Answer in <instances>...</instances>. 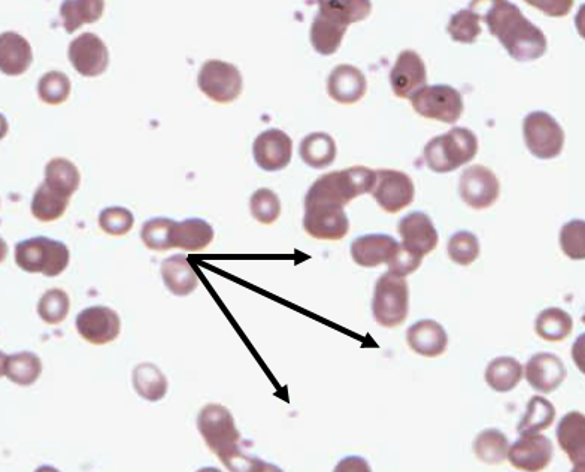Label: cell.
Instances as JSON below:
<instances>
[{
    "mask_svg": "<svg viewBox=\"0 0 585 472\" xmlns=\"http://www.w3.org/2000/svg\"><path fill=\"white\" fill-rule=\"evenodd\" d=\"M421 262H423V257L411 253V251L406 250V248L400 244L399 251H397L396 256H394L393 260L389 263V272L397 275V277L405 278L406 275L417 271V269L420 268Z\"/></svg>",
    "mask_w": 585,
    "mask_h": 472,
    "instance_id": "7dc6e473",
    "label": "cell"
},
{
    "mask_svg": "<svg viewBox=\"0 0 585 472\" xmlns=\"http://www.w3.org/2000/svg\"><path fill=\"white\" fill-rule=\"evenodd\" d=\"M71 301L62 289H51L44 293L38 304V314L47 325H59L68 317Z\"/></svg>",
    "mask_w": 585,
    "mask_h": 472,
    "instance_id": "60d3db41",
    "label": "cell"
},
{
    "mask_svg": "<svg viewBox=\"0 0 585 472\" xmlns=\"http://www.w3.org/2000/svg\"><path fill=\"white\" fill-rule=\"evenodd\" d=\"M197 429L205 440L206 446L218 456L221 462L242 450L241 434L236 429L235 419L226 407L208 404L200 410Z\"/></svg>",
    "mask_w": 585,
    "mask_h": 472,
    "instance_id": "5b68a950",
    "label": "cell"
},
{
    "mask_svg": "<svg viewBox=\"0 0 585 472\" xmlns=\"http://www.w3.org/2000/svg\"><path fill=\"white\" fill-rule=\"evenodd\" d=\"M377 184V171L353 166L318 178L306 193L305 205L332 204L345 207L353 199L371 193Z\"/></svg>",
    "mask_w": 585,
    "mask_h": 472,
    "instance_id": "7a4b0ae2",
    "label": "cell"
},
{
    "mask_svg": "<svg viewBox=\"0 0 585 472\" xmlns=\"http://www.w3.org/2000/svg\"><path fill=\"white\" fill-rule=\"evenodd\" d=\"M481 17L474 9H462L451 15L448 23L447 32L450 33L453 41L462 42V44H474L478 36L481 35Z\"/></svg>",
    "mask_w": 585,
    "mask_h": 472,
    "instance_id": "74e56055",
    "label": "cell"
},
{
    "mask_svg": "<svg viewBox=\"0 0 585 472\" xmlns=\"http://www.w3.org/2000/svg\"><path fill=\"white\" fill-rule=\"evenodd\" d=\"M333 472H372L366 459L360 456H348L336 465Z\"/></svg>",
    "mask_w": 585,
    "mask_h": 472,
    "instance_id": "c3c4849f",
    "label": "cell"
},
{
    "mask_svg": "<svg viewBox=\"0 0 585 472\" xmlns=\"http://www.w3.org/2000/svg\"><path fill=\"white\" fill-rule=\"evenodd\" d=\"M571 472H585V464L575 465L574 470H572Z\"/></svg>",
    "mask_w": 585,
    "mask_h": 472,
    "instance_id": "f5cc1de1",
    "label": "cell"
},
{
    "mask_svg": "<svg viewBox=\"0 0 585 472\" xmlns=\"http://www.w3.org/2000/svg\"><path fill=\"white\" fill-rule=\"evenodd\" d=\"M583 323H584V325H585V314H584V316H583Z\"/></svg>",
    "mask_w": 585,
    "mask_h": 472,
    "instance_id": "11a10c76",
    "label": "cell"
},
{
    "mask_svg": "<svg viewBox=\"0 0 585 472\" xmlns=\"http://www.w3.org/2000/svg\"><path fill=\"white\" fill-rule=\"evenodd\" d=\"M406 341L415 353L426 357H438L448 347V335L435 320H421L406 332Z\"/></svg>",
    "mask_w": 585,
    "mask_h": 472,
    "instance_id": "603a6c76",
    "label": "cell"
},
{
    "mask_svg": "<svg viewBox=\"0 0 585 472\" xmlns=\"http://www.w3.org/2000/svg\"><path fill=\"white\" fill-rule=\"evenodd\" d=\"M535 329L542 340L559 343L572 334L574 320L560 308H547L536 319Z\"/></svg>",
    "mask_w": 585,
    "mask_h": 472,
    "instance_id": "836d02e7",
    "label": "cell"
},
{
    "mask_svg": "<svg viewBox=\"0 0 585 472\" xmlns=\"http://www.w3.org/2000/svg\"><path fill=\"white\" fill-rule=\"evenodd\" d=\"M488 30L517 62H532L547 53V38L538 26L527 20L517 5L505 0L493 2L487 12Z\"/></svg>",
    "mask_w": 585,
    "mask_h": 472,
    "instance_id": "6da1fadb",
    "label": "cell"
},
{
    "mask_svg": "<svg viewBox=\"0 0 585 472\" xmlns=\"http://www.w3.org/2000/svg\"><path fill=\"white\" fill-rule=\"evenodd\" d=\"M71 253L63 242L36 236L15 245V263L29 274L57 277L68 268Z\"/></svg>",
    "mask_w": 585,
    "mask_h": 472,
    "instance_id": "277c9868",
    "label": "cell"
},
{
    "mask_svg": "<svg viewBox=\"0 0 585 472\" xmlns=\"http://www.w3.org/2000/svg\"><path fill=\"white\" fill-rule=\"evenodd\" d=\"M197 472H221L220 470H217V468H202V470H199Z\"/></svg>",
    "mask_w": 585,
    "mask_h": 472,
    "instance_id": "db71d44e",
    "label": "cell"
},
{
    "mask_svg": "<svg viewBox=\"0 0 585 472\" xmlns=\"http://www.w3.org/2000/svg\"><path fill=\"white\" fill-rule=\"evenodd\" d=\"M348 26L327 14L326 11H318L311 26V44L314 50L321 56H332L341 47L342 39L347 33Z\"/></svg>",
    "mask_w": 585,
    "mask_h": 472,
    "instance_id": "cb8c5ba5",
    "label": "cell"
},
{
    "mask_svg": "<svg viewBox=\"0 0 585 472\" xmlns=\"http://www.w3.org/2000/svg\"><path fill=\"white\" fill-rule=\"evenodd\" d=\"M103 9H105V2L102 0H66L60 6L63 27L68 33L77 32L83 24L99 21Z\"/></svg>",
    "mask_w": 585,
    "mask_h": 472,
    "instance_id": "4dcf8cb0",
    "label": "cell"
},
{
    "mask_svg": "<svg viewBox=\"0 0 585 472\" xmlns=\"http://www.w3.org/2000/svg\"><path fill=\"white\" fill-rule=\"evenodd\" d=\"M69 62L78 74L87 78L102 75L109 65V53L105 42L95 33H83L69 45Z\"/></svg>",
    "mask_w": 585,
    "mask_h": 472,
    "instance_id": "7c38bea8",
    "label": "cell"
},
{
    "mask_svg": "<svg viewBox=\"0 0 585 472\" xmlns=\"http://www.w3.org/2000/svg\"><path fill=\"white\" fill-rule=\"evenodd\" d=\"M474 452L478 459L486 464H502L508 459V438L497 429H487V431L481 432L475 440Z\"/></svg>",
    "mask_w": 585,
    "mask_h": 472,
    "instance_id": "8d00e7d4",
    "label": "cell"
},
{
    "mask_svg": "<svg viewBox=\"0 0 585 472\" xmlns=\"http://www.w3.org/2000/svg\"><path fill=\"white\" fill-rule=\"evenodd\" d=\"M132 381L138 395L150 402L162 401L168 392V380L153 363L136 366Z\"/></svg>",
    "mask_w": 585,
    "mask_h": 472,
    "instance_id": "d6a6232c",
    "label": "cell"
},
{
    "mask_svg": "<svg viewBox=\"0 0 585 472\" xmlns=\"http://www.w3.org/2000/svg\"><path fill=\"white\" fill-rule=\"evenodd\" d=\"M250 210L254 219L262 225H272L281 214V202L277 193L269 189H259L251 196Z\"/></svg>",
    "mask_w": 585,
    "mask_h": 472,
    "instance_id": "7bdbcfd3",
    "label": "cell"
},
{
    "mask_svg": "<svg viewBox=\"0 0 585 472\" xmlns=\"http://www.w3.org/2000/svg\"><path fill=\"white\" fill-rule=\"evenodd\" d=\"M212 239H214V229L202 219H189L177 223L172 234L174 248L192 251V253L205 250Z\"/></svg>",
    "mask_w": 585,
    "mask_h": 472,
    "instance_id": "f1b7e54d",
    "label": "cell"
},
{
    "mask_svg": "<svg viewBox=\"0 0 585 472\" xmlns=\"http://www.w3.org/2000/svg\"><path fill=\"white\" fill-rule=\"evenodd\" d=\"M135 225L132 211L123 207L106 208L100 213L99 226L105 234L123 236L129 234Z\"/></svg>",
    "mask_w": 585,
    "mask_h": 472,
    "instance_id": "bcb514c9",
    "label": "cell"
},
{
    "mask_svg": "<svg viewBox=\"0 0 585 472\" xmlns=\"http://www.w3.org/2000/svg\"><path fill=\"white\" fill-rule=\"evenodd\" d=\"M572 359L581 372L585 375V334L580 335L572 347Z\"/></svg>",
    "mask_w": 585,
    "mask_h": 472,
    "instance_id": "681fc988",
    "label": "cell"
},
{
    "mask_svg": "<svg viewBox=\"0 0 585 472\" xmlns=\"http://www.w3.org/2000/svg\"><path fill=\"white\" fill-rule=\"evenodd\" d=\"M366 90L368 83L365 74L356 66H336L327 80V93L338 104H356L366 95Z\"/></svg>",
    "mask_w": 585,
    "mask_h": 472,
    "instance_id": "ffe728a7",
    "label": "cell"
},
{
    "mask_svg": "<svg viewBox=\"0 0 585 472\" xmlns=\"http://www.w3.org/2000/svg\"><path fill=\"white\" fill-rule=\"evenodd\" d=\"M292 154V138L283 130H265L254 141V160L263 171L275 172L287 168L292 162Z\"/></svg>",
    "mask_w": 585,
    "mask_h": 472,
    "instance_id": "9a60e30c",
    "label": "cell"
},
{
    "mask_svg": "<svg viewBox=\"0 0 585 472\" xmlns=\"http://www.w3.org/2000/svg\"><path fill=\"white\" fill-rule=\"evenodd\" d=\"M560 247L572 260H585V222L572 220L560 231Z\"/></svg>",
    "mask_w": 585,
    "mask_h": 472,
    "instance_id": "f6af8a7d",
    "label": "cell"
},
{
    "mask_svg": "<svg viewBox=\"0 0 585 472\" xmlns=\"http://www.w3.org/2000/svg\"><path fill=\"white\" fill-rule=\"evenodd\" d=\"M400 244L390 235L372 234L360 236L351 244L354 262L363 268H377L389 263L399 251Z\"/></svg>",
    "mask_w": 585,
    "mask_h": 472,
    "instance_id": "d6986e66",
    "label": "cell"
},
{
    "mask_svg": "<svg viewBox=\"0 0 585 472\" xmlns=\"http://www.w3.org/2000/svg\"><path fill=\"white\" fill-rule=\"evenodd\" d=\"M575 26H577L581 38L585 39V3L578 11L577 17H575Z\"/></svg>",
    "mask_w": 585,
    "mask_h": 472,
    "instance_id": "f907efd6",
    "label": "cell"
},
{
    "mask_svg": "<svg viewBox=\"0 0 585 472\" xmlns=\"http://www.w3.org/2000/svg\"><path fill=\"white\" fill-rule=\"evenodd\" d=\"M523 135L530 153L538 159H554L562 154L565 132L545 111H535L524 118Z\"/></svg>",
    "mask_w": 585,
    "mask_h": 472,
    "instance_id": "52a82bcc",
    "label": "cell"
},
{
    "mask_svg": "<svg viewBox=\"0 0 585 472\" xmlns=\"http://www.w3.org/2000/svg\"><path fill=\"white\" fill-rule=\"evenodd\" d=\"M299 154L303 162L311 168H327L336 159L335 139L329 133H311L300 142Z\"/></svg>",
    "mask_w": 585,
    "mask_h": 472,
    "instance_id": "f546056e",
    "label": "cell"
},
{
    "mask_svg": "<svg viewBox=\"0 0 585 472\" xmlns=\"http://www.w3.org/2000/svg\"><path fill=\"white\" fill-rule=\"evenodd\" d=\"M71 199L59 195L51 190L47 184L42 183L36 190L32 199V214L39 222H56L68 210Z\"/></svg>",
    "mask_w": 585,
    "mask_h": 472,
    "instance_id": "d590c367",
    "label": "cell"
},
{
    "mask_svg": "<svg viewBox=\"0 0 585 472\" xmlns=\"http://www.w3.org/2000/svg\"><path fill=\"white\" fill-rule=\"evenodd\" d=\"M448 256L457 265L469 266L480 256V241L471 232H457L448 241Z\"/></svg>",
    "mask_w": 585,
    "mask_h": 472,
    "instance_id": "ee69618b",
    "label": "cell"
},
{
    "mask_svg": "<svg viewBox=\"0 0 585 472\" xmlns=\"http://www.w3.org/2000/svg\"><path fill=\"white\" fill-rule=\"evenodd\" d=\"M526 380L533 389L541 393H551L559 389L565 381L566 372L562 359L556 354L538 353L527 362Z\"/></svg>",
    "mask_w": 585,
    "mask_h": 472,
    "instance_id": "44dd1931",
    "label": "cell"
},
{
    "mask_svg": "<svg viewBox=\"0 0 585 472\" xmlns=\"http://www.w3.org/2000/svg\"><path fill=\"white\" fill-rule=\"evenodd\" d=\"M35 472H60V471L56 470V468L47 467V465H45V467L38 468V470H36Z\"/></svg>",
    "mask_w": 585,
    "mask_h": 472,
    "instance_id": "816d5d0a",
    "label": "cell"
},
{
    "mask_svg": "<svg viewBox=\"0 0 585 472\" xmlns=\"http://www.w3.org/2000/svg\"><path fill=\"white\" fill-rule=\"evenodd\" d=\"M160 271H162L166 289L175 296H189L199 286V278L187 260L186 254H175L163 260Z\"/></svg>",
    "mask_w": 585,
    "mask_h": 472,
    "instance_id": "484cf974",
    "label": "cell"
},
{
    "mask_svg": "<svg viewBox=\"0 0 585 472\" xmlns=\"http://www.w3.org/2000/svg\"><path fill=\"white\" fill-rule=\"evenodd\" d=\"M460 196L474 210H486L499 198L500 184L491 169L474 165L460 178Z\"/></svg>",
    "mask_w": 585,
    "mask_h": 472,
    "instance_id": "4fadbf2b",
    "label": "cell"
},
{
    "mask_svg": "<svg viewBox=\"0 0 585 472\" xmlns=\"http://www.w3.org/2000/svg\"><path fill=\"white\" fill-rule=\"evenodd\" d=\"M372 196L386 213H399L414 201V181L405 172L380 169Z\"/></svg>",
    "mask_w": 585,
    "mask_h": 472,
    "instance_id": "8fae6325",
    "label": "cell"
},
{
    "mask_svg": "<svg viewBox=\"0 0 585 472\" xmlns=\"http://www.w3.org/2000/svg\"><path fill=\"white\" fill-rule=\"evenodd\" d=\"M41 372L42 362L35 353L3 354L2 374L18 386H32Z\"/></svg>",
    "mask_w": 585,
    "mask_h": 472,
    "instance_id": "83f0119b",
    "label": "cell"
},
{
    "mask_svg": "<svg viewBox=\"0 0 585 472\" xmlns=\"http://www.w3.org/2000/svg\"><path fill=\"white\" fill-rule=\"evenodd\" d=\"M44 183L59 195L71 199V196L80 189L81 174L71 160L56 157L45 166Z\"/></svg>",
    "mask_w": 585,
    "mask_h": 472,
    "instance_id": "4316f807",
    "label": "cell"
},
{
    "mask_svg": "<svg viewBox=\"0 0 585 472\" xmlns=\"http://www.w3.org/2000/svg\"><path fill=\"white\" fill-rule=\"evenodd\" d=\"M556 419V408L548 399L542 396H533L527 404V411L518 425L517 431L521 437L536 435L553 425Z\"/></svg>",
    "mask_w": 585,
    "mask_h": 472,
    "instance_id": "e575fe53",
    "label": "cell"
},
{
    "mask_svg": "<svg viewBox=\"0 0 585 472\" xmlns=\"http://www.w3.org/2000/svg\"><path fill=\"white\" fill-rule=\"evenodd\" d=\"M318 5L321 11L329 12L345 26L365 20L372 9V3L368 0H323Z\"/></svg>",
    "mask_w": 585,
    "mask_h": 472,
    "instance_id": "f35d334b",
    "label": "cell"
},
{
    "mask_svg": "<svg viewBox=\"0 0 585 472\" xmlns=\"http://www.w3.org/2000/svg\"><path fill=\"white\" fill-rule=\"evenodd\" d=\"M390 84L394 95L400 99H411L427 86L426 65L414 50L399 54L390 72Z\"/></svg>",
    "mask_w": 585,
    "mask_h": 472,
    "instance_id": "2e32d148",
    "label": "cell"
},
{
    "mask_svg": "<svg viewBox=\"0 0 585 472\" xmlns=\"http://www.w3.org/2000/svg\"><path fill=\"white\" fill-rule=\"evenodd\" d=\"M303 229L306 234L323 241H339L350 231V220L344 207L332 204L305 205Z\"/></svg>",
    "mask_w": 585,
    "mask_h": 472,
    "instance_id": "30bf717a",
    "label": "cell"
},
{
    "mask_svg": "<svg viewBox=\"0 0 585 472\" xmlns=\"http://www.w3.org/2000/svg\"><path fill=\"white\" fill-rule=\"evenodd\" d=\"M175 225L177 222L166 217H157L145 222L141 229V239L145 247L153 251H168L174 248L172 234Z\"/></svg>",
    "mask_w": 585,
    "mask_h": 472,
    "instance_id": "ab89813d",
    "label": "cell"
},
{
    "mask_svg": "<svg viewBox=\"0 0 585 472\" xmlns=\"http://www.w3.org/2000/svg\"><path fill=\"white\" fill-rule=\"evenodd\" d=\"M523 372V366L514 357H497L488 363L486 381L491 389L506 393L520 384Z\"/></svg>",
    "mask_w": 585,
    "mask_h": 472,
    "instance_id": "1f68e13d",
    "label": "cell"
},
{
    "mask_svg": "<svg viewBox=\"0 0 585 472\" xmlns=\"http://www.w3.org/2000/svg\"><path fill=\"white\" fill-rule=\"evenodd\" d=\"M197 84L211 101L229 104L241 95L242 75L232 63L208 60L200 68Z\"/></svg>",
    "mask_w": 585,
    "mask_h": 472,
    "instance_id": "9c48e42d",
    "label": "cell"
},
{
    "mask_svg": "<svg viewBox=\"0 0 585 472\" xmlns=\"http://www.w3.org/2000/svg\"><path fill=\"white\" fill-rule=\"evenodd\" d=\"M402 245L411 253L424 257L438 247L439 235L429 216L424 213H411L399 223Z\"/></svg>",
    "mask_w": 585,
    "mask_h": 472,
    "instance_id": "ac0fdd59",
    "label": "cell"
},
{
    "mask_svg": "<svg viewBox=\"0 0 585 472\" xmlns=\"http://www.w3.org/2000/svg\"><path fill=\"white\" fill-rule=\"evenodd\" d=\"M372 311L378 325L396 328L408 317L409 287L405 278L386 272L375 284Z\"/></svg>",
    "mask_w": 585,
    "mask_h": 472,
    "instance_id": "8992f818",
    "label": "cell"
},
{
    "mask_svg": "<svg viewBox=\"0 0 585 472\" xmlns=\"http://www.w3.org/2000/svg\"><path fill=\"white\" fill-rule=\"evenodd\" d=\"M557 441L572 464H585V416L571 411L557 426Z\"/></svg>",
    "mask_w": 585,
    "mask_h": 472,
    "instance_id": "d4e9b609",
    "label": "cell"
},
{
    "mask_svg": "<svg viewBox=\"0 0 585 472\" xmlns=\"http://www.w3.org/2000/svg\"><path fill=\"white\" fill-rule=\"evenodd\" d=\"M554 447L544 435H524L509 449L508 459L512 467L524 472H541L550 465Z\"/></svg>",
    "mask_w": 585,
    "mask_h": 472,
    "instance_id": "e0dca14e",
    "label": "cell"
},
{
    "mask_svg": "<svg viewBox=\"0 0 585 472\" xmlns=\"http://www.w3.org/2000/svg\"><path fill=\"white\" fill-rule=\"evenodd\" d=\"M412 108L421 117L454 124L463 114V96L447 84L426 86L411 98Z\"/></svg>",
    "mask_w": 585,
    "mask_h": 472,
    "instance_id": "ba28073f",
    "label": "cell"
},
{
    "mask_svg": "<svg viewBox=\"0 0 585 472\" xmlns=\"http://www.w3.org/2000/svg\"><path fill=\"white\" fill-rule=\"evenodd\" d=\"M477 153L478 139L475 133L465 127H454L426 145L424 160L436 174H447L474 160Z\"/></svg>",
    "mask_w": 585,
    "mask_h": 472,
    "instance_id": "3957f363",
    "label": "cell"
},
{
    "mask_svg": "<svg viewBox=\"0 0 585 472\" xmlns=\"http://www.w3.org/2000/svg\"><path fill=\"white\" fill-rule=\"evenodd\" d=\"M71 95V80L68 75L51 71L39 80L38 96L48 105H60L68 101Z\"/></svg>",
    "mask_w": 585,
    "mask_h": 472,
    "instance_id": "b9f144b4",
    "label": "cell"
},
{
    "mask_svg": "<svg viewBox=\"0 0 585 472\" xmlns=\"http://www.w3.org/2000/svg\"><path fill=\"white\" fill-rule=\"evenodd\" d=\"M33 62L32 47L24 36L15 32L0 35V71L9 77L27 72Z\"/></svg>",
    "mask_w": 585,
    "mask_h": 472,
    "instance_id": "7402d4cb",
    "label": "cell"
},
{
    "mask_svg": "<svg viewBox=\"0 0 585 472\" xmlns=\"http://www.w3.org/2000/svg\"><path fill=\"white\" fill-rule=\"evenodd\" d=\"M77 331L87 343L105 346L117 340L121 331L118 314L108 307H90L77 317Z\"/></svg>",
    "mask_w": 585,
    "mask_h": 472,
    "instance_id": "5bb4252c",
    "label": "cell"
}]
</instances>
